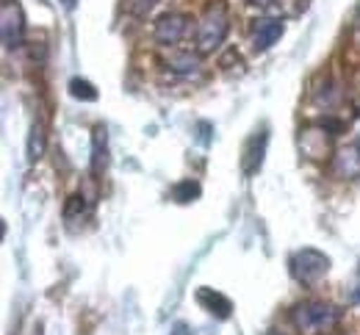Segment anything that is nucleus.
Listing matches in <instances>:
<instances>
[{"instance_id":"f257e3e1","label":"nucleus","mask_w":360,"mask_h":335,"mask_svg":"<svg viewBox=\"0 0 360 335\" xmlns=\"http://www.w3.org/2000/svg\"><path fill=\"white\" fill-rule=\"evenodd\" d=\"M344 319V310L324 302V299H308L294 305L291 310V324L300 335H330L338 330Z\"/></svg>"},{"instance_id":"f03ea898","label":"nucleus","mask_w":360,"mask_h":335,"mask_svg":"<svg viewBox=\"0 0 360 335\" xmlns=\"http://www.w3.org/2000/svg\"><path fill=\"white\" fill-rule=\"evenodd\" d=\"M230 31V14H227V6L222 0L211 3L200 22H197V31H194V50L200 55H211L225 45V37Z\"/></svg>"},{"instance_id":"7ed1b4c3","label":"nucleus","mask_w":360,"mask_h":335,"mask_svg":"<svg viewBox=\"0 0 360 335\" xmlns=\"http://www.w3.org/2000/svg\"><path fill=\"white\" fill-rule=\"evenodd\" d=\"M330 266H333L330 255L321 252V249H316V247H302V249H297V252L291 255V261H288L291 277H294L297 283H302V286H316L319 280H324L327 272H330Z\"/></svg>"},{"instance_id":"20e7f679","label":"nucleus","mask_w":360,"mask_h":335,"mask_svg":"<svg viewBox=\"0 0 360 335\" xmlns=\"http://www.w3.org/2000/svg\"><path fill=\"white\" fill-rule=\"evenodd\" d=\"M0 37L6 50H17L25 42V14L17 0H0Z\"/></svg>"},{"instance_id":"39448f33","label":"nucleus","mask_w":360,"mask_h":335,"mask_svg":"<svg viewBox=\"0 0 360 335\" xmlns=\"http://www.w3.org/2000/svg\"><path fill=\"white\" fill-rule=\"evenodd\" d=\"M188 28H191V20H188L186 14L169 11V14H161V17L155 20V25H153V37H155L158 45H164V48H175L178 42L186 39Z\"/></svg>"},{"instance_id":"423d86ee","label":"nucleus","mask_w":360,"mask_h":335,"mask_svg":"<svg viewBox=\"0 0 360 335\" xmlns=\"http://www.w3.org/2000/svg\"><path fill=\"white\" fill-rule=\"evenodd\" d=\"M266 147H269V128H261L247 139L244 150H241V172H244V178H252V175L261 172L264 158H266Z\"/></svg>"},{"instance_id":"0eeeda50","label":"nucleus","mask_w":360,"mask_h":335,"mask_svg":"<svg viewBox=\"0 0 360 335\" xmlns=\"http://www.w3.org/2000/svg\"><path fill=\"white\" fill-rule=\"evenodd\" d=\"M283 34H285L283 17H261V20L252 22L250 39H252V48L258 50V53H264V50H269L271 45H277Z\"/></svg>"},{"instance_id":"6e6552de","label":"nucleus","mask_w":360,"mask_h":335,"mask_svg":"<svg viewBox=\"0 0 360 335\" xmlns=\"http://www.w3.org/2000/svg\"><path fill=\"white\" fill-rule=\"evenodd\" d=\"M335 133H330L327 131V125L324 122H319L316 128H305V131H300V150L308 155V158H327L330 155V139H333Z\"/></svg>"},{"instance_id":"1a4fd4ad","label":"nucleus","mask_w":360,"mask_h":335,"mask_svg":"<svg viewBox=\"0 0 360 335\" xmlns=\"http://www.w3.org/2000/svg\"><path fill=\"white\" fill-rule=\"evenodd\" d=\"M197 305L205 310V313H211L214 319H219V322H227L230 316H233V302L227 299L222 291H217V288H197Z\"/></svg>"},{"instance_id":"9d476101","label":"nucleus","mask_w":360,"mask_h":335,"mask_svg":"<svg viewBox=\"0 0 360 335\" xmlns=\"http://www.w3.org/2000/svg\"><path fill=\"white\" fill-rule=\"evenodd\" d=\"M333 175L338 180H355L360 178V150L352 144L347 150H338L333 155Z\"/></svg>"},{"instance_id":"9b49d317","label":"nucleus","mask_w":360,"mask_h":335,"mask_svg":"<svg viewBox=\"0 0 360 335\" xmlns=\"http://www.w3.org/2000/svg\"><path fill=\"white\" fill-rule=\"evenodd\" d=\"M45 150H47V128L42 119H34L31 122V131H28V142H25V158H28V164L42 161Z\"/></svg>"},{"instance_id":"f8f14e48","label":"nucleus","mask_w":360,"mask_h":335,"mask_svg":"<svg viewBox=\"0 0 360 335\" xmlns=\"http://www.w3.org/2000/svg\"><path fill=\"white\" fill-rule=\"evenodd\" d=\"M108 161V133L105 125L91 128V175H100Z\"/></svg>"},{"instance_id":"ddd939ff","label":"nucleus","mask_w":360,"mask_h":335,"mask_svg":"<svg viewBox=\"0 0 360 335\" xmlns=\"http://www.w3.org/2000/svg\"><path fill=\"white\" fill-rule=\"evenodd\" d=\"M200 53L194 50H172V55L164 61L167 64V70L169 72H178V75H191V72H197L200 70Z\"/></svg>"},{"instance_id":"4468645a","label":"nucleus","mask_w":360,"mask_h":335,"mask_svg":"<svg viewBox=\"0 0 360 335\" xmlns=\"http://www.w3.org/2000/svg\"><path fill=\"white\" fill-rule=\"evenodd\" d=\"M200 194H202V186L197 180H180V183L172 186V199L180 202V205H188V202L200 199Z\"/></svg>"},{"instance_id":"2eb2a0df","label":"nucleus","mask_w":360,"mask_h":335,"mask_svg":"<svg viewBox=\"0 0 360 335\" xmlns=\"http://www.w3.org/2000/svg\"><path fill=\"white\" fill-rule=\"evenodd\" d=\"M70 95L75 97V100H81V103H94L100 92H97V86L86 81V78H72L70 81Z\"/></svg>"},{"instance_id":"dca6fc26","label":"nucleus","mask_w":360,"mask_h":335,"mask_svg":"<svg viewBox=\"0 0 360 335\" xmlns=\"http://www.w3.org/2000/svg\"><path fill=\"white\" fill-rule=\"evenodd\" d=\"M84 214H86V199H84V194H72V197H67L64 219H67V222H72V219H81Z\"/></svg>"},{"instance_id":"f3484780","label":"nucleus","mask_w":360,"mask_h":335,"mask_svg":"<svg viewBox=\"0 0 360 335\" xmlns=\"http://www.w3.org/2000/svg\"><path fill=\"white\" fill-rule=\"evenodd\" d=\"M155 3H158V0H128V11L136 14V17H144L147 11H153Z\"/></svg>"},{"instance_id":"a211bd4d","label":"nucleus","mask_w":360,"mask_h":335,"mask_svg":"<svg viewBox=\"0 0 360 335\" xmlns=\"http://www.w3.org/2000/svg\"><path fill=\"white\" fill-rule=\"evenodd\" d=\"M197 131H200V142L202 144H211V122H197Z\"/></svg>"},{"instance_id":"6ab92c4d","label":"nucleus","mask_w":360,"mask_h":335,"mask_svg":"<svg viewBox=\"0 0 360 335\" xmlns=\"http://www.w3.org/2000/svg\"><path fill=\"white\" fill-rule=\"evenodd\" d=\"M169 335H191V327H188L186 322H178V324L169 330Z\"/></svg>"},{"instance_id":"aec40b11","label":"nucleus","mask_w":360,"mask_h":335,"mask_svg":"<svg viewBox=\"0 0 360 335\" xmlns=\"http://www.w3.org/2000/svg\"><path fill=\"white\" fill-rule=\"evenodd\" d=\"M247 3H252V6H258L261 11H266V8H271V6H274V0H247Z\"/></svg>"},{"instance_id":"412c9836","label":"nucleus","mask_w":360,"mask_h":335,"mask_svg":"<svg viewBox=\"0 0 360 335\" xmlns=\"http://www.w3.org/2000/svg\"><path fill=\"white\" fill-rule=\"evenodd\" d=\"M64 6H67V8H72V6H75V0H64Z\"/></svg>"},{"instance_id":"4be33fe9","label":"nucleus","mask_w":360,"mask_h":335,"mask_svg":"<svg viewBox=\"0 0 360 335\" xmlns=\"http://www.w3.org/2000/svg\"><path fill=\"white\" fill-rule=\"evenodd\" d=\"M266 335H283V333H280V330H269Z\"/></svg>"},{"instance_id":"5701e85b","label":"nucleus","mask_w":360,"mask_h":335,"mask_svg":"<svg viewBox=\"0 0 360 335\" xmlns=\"http://www.w3.org/2000/svg\"><path fill=\"white\" fill-rule=\"evenodd\" d=\"M355 147H358V150H360V139H358V142H355Z\"/></svg>"}]
</instances>
